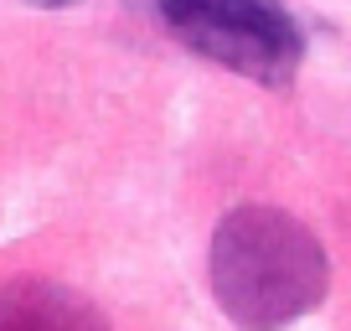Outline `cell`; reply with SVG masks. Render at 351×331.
<instances>
[{
  "instance_id": "1",
  "label": "cell",
  "mask_w": 351,
  "mask_h": 331,
  "mask_svg": "<svg viewBox=\"0 0 351 331\" xmlns=\"http://www.w3.org/2000/svg\"><path fill=\"white\" fill-rule=\"evenodd\" d=\"M320 238L279 207H238L212 233V295L243 331H279L326 300Z\"/></svg>"
},
{
  "instance_id": "2",
  "label": "cell",
  "mask_w": 351,
  "mask_h": 331,
  "mask_svg": "<svg viewBox=\"0 0 351 331\" xmlns=\"http://www.w3.org/2000/svg\"><path fill=\"white\" fill-rule=\"evenodd\" d=\"M160 16L191 52L263 89H289L305 57V36L279 0H160Z\"/></svg>"
},
{
  "instance_id": "4",
  "label": "cell",
  "mask_w": 351,
  "mask_h": 331,
  "mask_svg": "<svg viewBox=\"0 0 351 331\" xmlns=\"http://www.w3.org/2000/svg\"><path fill=\"white\" fill-rule=\"evenodd\" d=\"M32 5H73V0H32Z\"/></svg>"
},
{
  "instance_id": "3",
  "label": "cell",
  "mask_w": 351,
  "mask_h": 331,
  "mask_svg": "<svg viewBox=\"0 0 351 331\" xmlns=\"http://www.w3.org/2000/svg\"><path fill=\"white\" fill-rule=\"evenodd\" d=\"M0 331H104L99 316L62 290H5Z\"/></svg>"
}]
</instances>
